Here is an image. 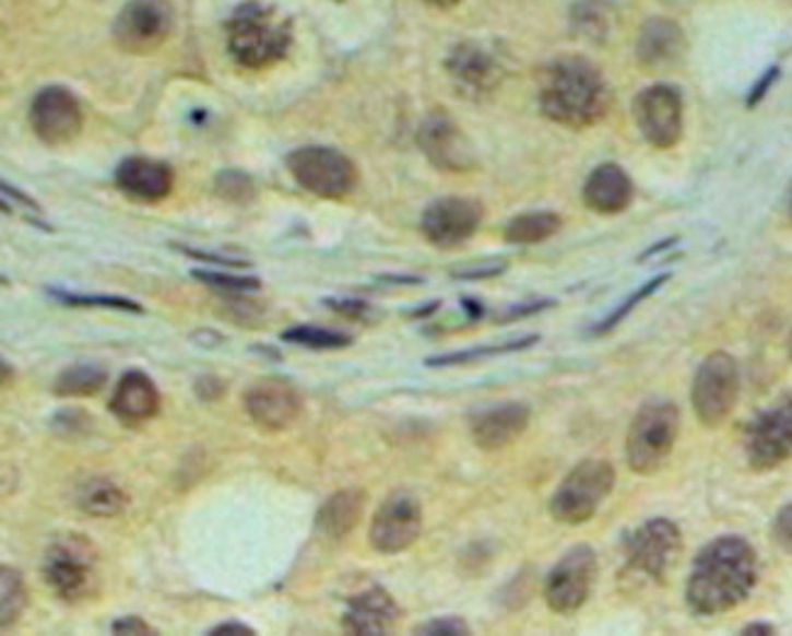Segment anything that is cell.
<instances>
[{
  "label": "cell",
  "mask_w": 792,
  "mask_h": 636,
  "mask_svg": "<svg viewBox=\"0 0 792 636\" xmlns=\"http://www.w3.org/2000/svg\"><path fill=\"white\" fill-rule=\"evenodd\" d=\"M758 578V558L748 539L724 534L705 544L693 561L685 588L688 605L705 617L724 614L748 598Z\"/></svg>",
  "instance_id": "6da1fadb"
},
{
  "label": "cell",
  "mask_w": 792,
  "mask_h": 636,
  "mask_svg": "<svg viewBox=\"0 0 792 636\" xmlns=\"http://www.w3.org/2000/svg\"><path fill=\"white\" fill-rule=\"evenodd\" d=\"M427 3L437 5V8H451V5H457L459 0H427Z\"/></svg>",
  "instance_id": "11a10c76"
},
{
  "label": "cell",
  "mask_w": 792,
  "mask_h": 636,
  "mask_svg": "<svg viewBox=\"0 0 792 636\" xmlns=\"http://www.w3.org/2000/svg\"><path fill=\"white\" fill-rule=\"evenodd\" d=\"M554 305H556V301H552V298L527 301V303H520V305L507 307V310H505L503 315L495 317V322H500V325H510V322H517V320H524V317H532V315H536V313L552 310Z\"/></svg>",
  "instance_id": "b9f144b4"
},
{
  "label": "cell",
  "mask_w": 792,
  "mask_h": 636,
  "mask_svg": "<svg viewBox=\"0 0 792 636\" xmlns=\"http://www.w3.org/2000/svg\"><path fill=\"white\" fill-rule=\"evenodd\" d=\"M612 93L593 61L578 55L548 61L539 79V110L568 130H586L605 118Z\"/></svg>",
  "instance_id": "7a4b0ae2"
},
{
  "label": "cell",
  "mask_w": 792,
  "mask_h": 636,
  "mask_svg": "<svg viewBox=\"0 0 792 636\" xmlns=\"http://www.w3.org/2000/svg\"><path fill=\"white\" fill-rule=\"evenodd\" d=\"M281 339L288 344L315 349V352H334V349H344L354 342L352 334L340 330H327V327H315V325L291 327V330H285L281 334Z\"/></svg>",
  "instance_id": "d6a6232c"
},
{
  "label": "cell",
  "mask_w": 792,
  "mask_h": 636,
  "mask_svg": "<svg viewBox=\"0 0 792 636\" xmlns=\"http://www.w3.org/2000/svg\"><path fill=\"white\" fill-rule=\"evenodd\" d=\"M685 32L669 17H649L637 37V59L641 67H671L685 55Z\"/></svg>",
  "instance_id": "cb8c5ba5"
},
{
  "label": "cell",
  "mask_w": 792,
  "mask_h": 636,
  "mask_svg": "<svg viewBox=\"0 0 792 636\" xmlns=\"http://www.w3.org/2000/svg\"><path fill=\"white\" fill-rule=\"evenodd\" d=\"M669 281H671V273H661V275H657V279H651V281L643 283L641 288L634 291L625 303L617 305L615 310H612V313L605 317V320H602V322L595 327L593 332H595V334H607V332L615 330V327H617L622 320H627V317H629V313L634 310V307H637L639 303H643L647 298H651V295L657 293V291H661L663 285L669 283Z\"/></svg>",
  "instance_id": "d590c367"
},
{
  "label": "cell",
  "mask_w": 792,
  "mask_h": 636,
  "mask_svg": "<svg viewBox=\"0 0 792 636\" xmlns=\"http://www.w3.org/2000/svg\"><path fill=\"white\" fill-rule=\"evenodd\" d=\"M562 215L554 210H536L515 215L505 227V239L510 244H539L552 239L562 229Z\"/></svg>",
  "instance_id": "83f0119b"
},
{
  "label": "cell",
  "mask_w": 792,
  "mask_h": 636,
  "mask_svg": "<svg viewBox=\"0 0 792 636\" xmlns=\"http://www.w3.org/2000/svg\"><path fill=\"white\" fill-rule=\"evenodd\" d=\"M634 120L643 140L657 150H671L683 137V95L669 83H653L634 98Z\"/></svg>",
  "instance_id": "5bb4252c"
},
{
  "label": "cell",
  "mask_w": 792,
  "mask_h": 636,
  "mask_svg": "<svg viewBox=\"0 0 792 636\" xmlns=\"http://www.w3.org/2000/svg\"><path fill=\"white\" fill-rule=\"evenodd\" d=\"M51 429H55L57 434H61V437H69V439L71 437H81V434H88L93 429V420L79 408L61 410V412H57L55 417H51Z\"/></svg>",
  "instance_id": "f35d334b"
},
{
  "label": "cell",
  "mask_w": 792,
  "mask_h": 636,
  "mask_svg": "<svg viewBox=\"0 0 792 636\" xmlns=\"http://www.w3.org/2000/svg\"><path fill=\"white\" fill-rule=\"evenodd\" d=\"M788 354H790V358H792V332H790V339H788Z\"/></svg>",
  "instance_id": "9f6ffc18"
},
{
  "label": "cell",
  "mask_w": 792,
  "mask_h": 636,
  "mask_svg": "<svg viewBox=\"0 0 792 636\" xmlns=\"http://www.w3.org/2000/svg\"><path fill=\"white\" fill-rule=\"evenodd\" d=\"M115 186L137 203H158L172 196V166L152 156H127L115 168Z\"/></svg>",
  "instance_id": "603a6c76"
},
{
  "label": "cell",
  "mask_w": 792,
  "mask_h": 636,
  "mask_svg": "<svg viewBox=\"0 0 792 636\" xmlns=\"http://www.w3.org/2000/svg\"><path fill=\"white\" fill-rule=\"evenodd\" d=\"M792 456V393L760 410L748 424L746 459L754 471H773Z\"/></svg>",
  "instance_id": "8fae6325"
},
{
  "label": "cell",
  "mask_w": 792,
  "mask_h": 636,
  "mask_svg": "<svg viewBox=\"0 0 792 636\" xmlns=\"http://www.w3.org/2000/svg\"><path fill=\"white\" fill-rule=\"evenodd\" d=\"M127 505L130 497L108 479H93L79 491V507L91 517H118Z\"/></svg>",
  "instance_id": "f1b7e54d"
},
{
  "label": "cell",
  "mask_w": 792,
  "mask_h": 636,
  "mask_svg": "<svg viewBox=\"0 0 792 636\" xmlns=\"http://www.w3.org/2000/svg\"><path fill=\"white\" fill-rule=\"evenodd\" d=\"M172 0H130L113 25L118 47L130 55H150L172 35Z\"/></svg>",
  "instance_id": "7c38bea8"
},
{
  "label": "cell",
  "mask_w": 792,
  "mask_h": 636,
  "mask_svg": "<svg viewBox=\"0 0 792 636\" xmlns=\"http://www.w3.org/2000/svg\"><path fill=\"white\" fill-rule=\"evenodd\" d=\"M570 25L580 37L602 42L610 35L612 8L607 0H578L570 10Z\"/></svg>",
  "instance_id": "f546056e"
},
{
  "label": "cell",
  "mask_w": 792,
  "mask_h": 636,
  "mask_svg": "<svg viewBox=\"0 0 792 636\" xmlns=\"http://www.w3.org/2000/svg\"><path fill=\"white\" fill-rule=\"evenodd\" d=\"M615 487V466L605 459H586L570 469L548 503L556 522L578 527L593 519L600 503Z\"/></svg>",
  "instance_id": "8992f818"
},
{
  "label": "cell",
  "mask_w": 792,
  "mask_h": 636,
  "mask_svg": "<svg viewBox=\"0 0 792 636\" xmlns=\"http://www.w3.org/2000/svg\"><path fill=\"white\" fill-rule=\"evenodd\" d=\"M461 305H463V310H466L469 313V317H471V320H478V317H483V305L481 303H475V301H471V298H463L461 301Z\"/></svg>",
  "instance_id": "f5cc1de1"
},
{
  "label": "cell",
  "mask_w": 792,
  "mask_h": 636,
  "mask_svg": "<svg viewBox=\"0 0 792 636\" xmlns=\"http://www.w3.org/2000/svg\"><path fill=\"white\" fill-rule=\"evenodd\" d=\"M247 415L257 427L267 432H283L295 424L303 412L298 388L283 378H263L253 384L245 396Z\"/></svg>",
  "instance_id": "ac0fdd59"
},
{
  "label": "cell",
  "mask_w": 792,
  "mask_h": 636,
  "mask_svg": "<svg viewBox=\"0 0 792 636\" xmlns=\"http://www.w3.org/2000/svg\"><path fill=\"white\" fill-rule=\"evenodd\" d=\"M483 222V205L473 198L447 196L422 212L419 229L437 249H453L466 244Z\"/></svg>",
  "instance_id": "2e32d148"
},
{
  "label": "cell",
  "mask_w": 792,
  "mask_h": 636,
  "mask_svg": "<svg viewBox=\"0 0 792 636\" xmlns=\"http://www.w3.org/2000/svg\"><path fill=\"white\" fill-rule=\"evenodd\" d=\"M110 632L113 634H120V636H146V634H158L154 627H150L142 617H137V614H127V617H120L115 620L110 624Z\"/></svg>",
  "instance_id": "f6af8a7d"
},
{
  "label": "cell",
  "mask_w": 792,
  "mask_h": 636,
  "mask_svg": "<svg viewBox=\"0 0 792 636\" xmlns=\"http://www.w3.org/2000/svg\"><path fill=\"white\" fill-rule=\"evenodd\" d=\"M196 393L203 400H217L225 396V384L217 376H203L196 384Z\"/></svg>",
  "instance_id": "c3c4849f"
},
{
  "label": "cell",
  "mask_w": 792,
  "mask_h": 636,
  "mask_svg": "<svg viewBox=\"0 0 792 636\" xmlns=\"http://www.w3.org/2000/svg\"><path fill=\"white\" fill-rule=\"evenodd\" d=\"M681 432V412L671 400H651L634 415L627 432V463L634 473L651 475L669 461Z\"/></svg>",
  "instance_id": "5b68a950"
},
{
  "label": "cell",
  "mask_w": 792,
  "mask_h": 636,
  "mask_svg": "<svg viewBox=\"0 0 792 636\" xmlns=\"http://www.w3.org/2000/svg\"><path fill=\"white\" fill-rule=\"evenodd\" d=\"M29 125L45 144L59 146L73 142L83 127L76 95L63 86L42 89L29 105Z\"/></svg>",
  "instance_id": "e0dca14e"
},
{
  "label": "cell",
  "mask_w": 792,
  "mask_h": 636,
  "mask_svg": "<svg viewBox=\"0 0 792 636\" xmlns=\"http://www.w3.org/2000/svg\"><path fill=\"white\" fill-rule=\"evenodd\" d=\"M400 608L386 588L371 586L346 600L342 629L354 636H383L395 629Z\"/></svg>",
  "instance_id": "44dd1931"
},
{
  "label": "cell",
  "mask_w": 792,
  "mask_h": 636,
  "mask_svg": "<svg viewBox=\"0 0 792 636\" xmlns=\"http://www.w3.org/2000/svg\"><path fill=\"white\" fill-rule=\"evenodd\" d=\"M675 242H678V237H671V239H665V242H659V244H653V247L651 249H647V251H643L641 254V257H639V261H647V259H651L653 257V254H657V251H665V249H669V247H673V244Z\"/></svg>",
  "instance_id": "816d5d0a"
},
{
  "label": "cell",
  "mask_w": 792,
  "mask_h": 636,
  "mask_svg": "<svg viewBox=\"0 0 792 636\" xmlns=\"http://www.w3.org/2000/svg\"><path fill=\"white\" fill-rule=\"evenodd\" d=\"M683 554V534L675 522L653 517L627 539V566L641 578L665 582Z\"/></svg>",
  "instance_id": "9c48e42d"
},
{
  "label": "cell",
  "mask_w": 792,
  "mask_h": 636,
  "mask_svg": "<svg viewBox=\"0 0 792 636\" xmlns=\"http://www.w3.org/2000/svg\"><path fill=\"white\" fill-rule=\"evenodd\" d=\"M42 576L51 592L69 605L93 598L101 588L95 544L81 534L55 539L42 561Z\"/></svg>",
  "instance_id": "277c9868"
},
{
  "label": "cell",
  "mask_w": 792,
  "mask_h": 636,
  "mask_svg": "<svg viewBox=\"0 0 792 636\" xmlns=\"http://www.w3.org/2000/svg\"><path fill=\"white\" fill-rule=\"evenodd\" d=\"M507 269V261H488V263H475V267H466V269H459L457 273H453V279H461V281H483V279H495V275L505 273Z\"/></svg>",
  "instance_id": "ee69618b"
},
{
  "label": "cell",
  "mask_w": 792,
  "mask_h": 636,
  "mask_svg": "<svg viewBox=\"0 0 792 636\" xmlns=\"http://www.w3.org/2000/svg\"><path fill=\"white\" fill-rule=\"evenodd\" d=\"M790 215H792V203H790Z\"/></svg>",
  "instance_id": "6f0895ef"
},
{
  "label": "cell",
  "mask_w": 792,
  "mask_h": 636,
  "mask_svg": "<svg viewBox=\"0 0 792 636\" xmlns=\"http://www.w3.org/2000/svg\"><path fill=\"white\" fill-rule=\"evenodd\" d=\"M208 636H257V629H251L245 622H222L217 627L208 629Z\"/></svg>",
  "instance_id": "681fc988"
},
{
  "label": "cell",
  "mask_w": 792,
  "mask_h": 636,
  "mask_svg": "<svg viewBox=\"0 0 792 636\" xmlns=\"http://www.w3.org/2000/svg\"><path fill=\"white\" fill-rule=\"evenodd\" d=\"M108 408L125 427H142L162 410V393L144 370L130 368L120 376Z\"/></svg>",
  "instance_id": "7402d4cb"
},
{
  "label": "cell",
  "mask_w": 792,
  "mask_h": 636,
  "mask_svg": "<svg viewBox=\"0 0 792 636\" xmlns=\"http://www.w3.org/2000/svg\"><path fill=\"white\" fill-rule=\"evenodd\" d=\"M324 305L330 307L332 313H336L340 317H344V320H352V322L371 325L380 317L376 307L362 298H327Z\"/></svg>",
  "instance_id": "74e56055"
},
{
  "label": "cell",
  "mask_w": 792,
  "mask_h": 636,
  "mask_svg": "<svg viewBox=\"0 0 792 636\" xmlns=\"http://www.w3.org/2000/svg\"><path fill=\"white\" fill-rule=\"evenodd\" d=\"M174 249L184 251L186 257H193V259H200V261H208V263H220V267H227V269H249V261H241V259H229V257H217V254H210V251H198V249H190V247H178V244H174Z\"/></svg>",
  "instance_id": "7dc6e473"
},
{
  "label": "cell",
  "mask_w": 792,
  "mask_h": 636,
  "mask_svg": "<svg viewBox=\"0 0 792 636\" xmlns=\"http://www.w3.org/2000/svg\"><path fill=\"white\" fill-rule=\"evenodd\" d=\"M539 342L536 334L530 337H520V339H510V342L503 344H490V346H475V349H461V352H451L444 356H432L427 358V366L432 368H441V366H459V364H473L481 362V358H490V356H503V354H515V352H524Z\"/></svg>",
  "instance_id": "4dcf8cb0"
},
{
  "label": "cell",
  "mask_w": 792,
  "mask_h": 636,
  "mask_svg": "<svg viewBox=\"0 0 792 636\" xmlns=\"http://www.w3.org/2000/svg\"><path fill=\"white\" fill-rule=\"evenodd\" d=\"M193 279L210 285L225 295H249L261 291V281L257 275H241V273H227V271H213V269H196Z\"/></svg>",
  "instance_id": "e575fe53"
},
{
  "label": "cell",
  "mask_w": 792,
  "mask_h": 636,
  "mask_svg": "<svg viewBox=\"0 0 792 636\" xmlns=\"http://www.w3.org/2000/svg\"><path fill=\"white\" fill-rule=\"evenodd\" d=\"M778 79H780V67H770V69L764 73V76H760V79L754 83V89L748 91V95H746V108H756V105H758L760 101H764L766 95L770 93V89L776 86V81H778Z\"/></svg>",
  "instance_id": "bcb514c9"
},
{
  "label": "cell",
  "mask_w": 792,
  "mask_h": 636,
  "mask_svg": "<svg viewBox=\"0 0 792 636\" xmlns=\"http://www.w3.org/2000/svg\"><path fill=\"white\" fill-rule=\"evenodd\" d=\"M598 578V556L590 544H576L556 561L544 580V600L556 614H574L586 605Z\"/></svg>",
  "instance_id": "30bf717a"
},
{
  "label": "cell",
  "mask_w": 792,
  "mask_h": 636,
  "mask_svg": "<svg viewBox=\"0 0 792 636\" xmlns=\"http://www.w3.org/2000/svg\"><path fill=\"white\" fill-rule=\"evenodd\" d=\"M108 386V370L98 364H73L57 376L51 393L57 398H93Z\"/></svg>",
  "instance_id": "4316f807"
},
{
  "label": "cell",
  "mask_w": 792,
  "mask_h": 636,
  "mask_svg": "<svg viewBox=\"0 0 792 636\" xmlns=\"http://www.w3.org/2000/svg\"><path fill=\"white\" fill-rule=\"evenodd\" d=\"M215 193L220 198L229 200V203H251L253 196H257V188H253V181L241 172H222L215 181Z\"/></svg>",
  "instance_id": "8d00e7d4"
},
{
  "label": "cell",
  "mask_w": 792,
  "mask_h": 636,
  "mask_svg": "<svg viewBox=\"0 0 792 636\" xmlns=\"http://www.w3.org/2000/svg\"><path fill=\"white\" fill-rule=\"evenodd\" d=\"M417 144L427 162L444 174H466L475 168L473 144L449 113H429L417 130Z\"/></svg>",
  "instance_id": "9a60e30c"
},
{
  "label": "cell",
  "mask_w": 792,
  "mask_h": 636,
  "mask_svg": "<svg viewBox=\"0 0 792 636\" xmlns=\"http://www.w3.org/2000/svg\"><path fill=\"white\" fill-rule=\"evenodd\" d=\"M415 634H425V636H466L471 634L466 620L461 617H435L429 622H422L419 627H415Z\"/></svg>",
  "instance_id": "60d3db41"
},
{
  "label": "cell",
  "mask_w": 792,
  "mask_h": 636,
  "mask_svg": "<svg viewBox=\"0 0 792 636\" xmlns=\"http://www.w3.org/2000/svg\"><path fill=\"white\" fill-rule=\"evenodd\" d=\"M695 417L707 429L720 427L732 415L738 400V366L726 352H712L697 366L690 390Z\"/></svg>",
  "instance_id": "52a82bcc"
},
{
  "label": "cell",
  "mask_w": 792,
  "mask_h": 636,
  "mask_svg": "<svg viewBox=\"0 0 792 636\" xmlns=\"http://www.w3.org/2000/svg\"><path fill=\"white\" fill-rule=\"evenodd\" d=\"M0 590H3V605H0V622L3 629L20 620V614L27 608V586L25 578L17 568L3 564L0 566Z\"/></svg>",
  "instance_id": "1f68e13d"
},
{
  "label": "cell",
  "mask_w": 792,
  "mask_h": 636,
  "mask_svg": "<svg viewBox=\"0 0 792 636\" xmlns=\"http://www.w3.org/2000/svg\"><path fill=\"white\" fill-rule=\"evenodd\" d=\"M439 307H441V303H439V301H432L429 305H425V307H417V310H412V313H410V317H429L432 313H437Z\"/></svg>",
  "instance_id": "db71d44e"
},
{
  "label": "cell",
  "mask_w": 792,
  "mask_h": 636,
  "mask_svg": "<svg viewBox=\"0 0 792 636\" xmlns=\"http://www.w3.org/2000/svg\"><path fill=\"white\" fill-rule=\"evenodd\" d=\"M295 184L317 198H344L358 181L352 158L332 146H300L285 156Z\"/></svg>",
  "instance_id": "ba28073f"
},
{
  "label": "cell",
  "mask_w": 792,
  "mask_h": 636,
  "mask_svg": "<svg viewBox=\"0 0 792 636\" xmlns=\"http://www.w3.org/2000/svg\"><path fill=\"white\" fill-rule=\"evenodd\" d=\"M447 71L453 86L466 98H485L498 89L503 79L500 63L475 42H461L451 49Z\"/></svg>",
  "instance_id": "ffe728a7"
},
{
  "label": "cell",
  "mask_w": 792,
  "mask_h": 636,
  "mask_svg": "<svg viewBox=\"0 0 792 636\" xmlns=\"http://www.w3.org/2000/svg\"><path fill=\"white\" fill-rule=\"evenodd\" d=\"M770 537H773V544L783 551V554L792 556V503H788L783 510L776 515Z\"/></svg>",
  "instance_id": "7bdbcfd3"
},
{
  "label": "cell",
  "mask_w": 792,
  "mask_h": 636,
  "mask_svg": "<svg viewBox=\"0 0 792 636\" xmlns=\"http://www.w3.org/2000/svg\"><path fill=\"white\" fill-rule=\"evenodd\" d=\"M47 293L61 305H71V307H103V310H118V313H132V315L144 313V307L140 303H134L130 298H120V295L73 293V291H61V288H49Z\"/></svg>",
  "instance_id": "836d02e7"
},
{
  "label": "cell",
  "mask_w": 792,
  "mask_h": 636,
  "mask_svg": "<svg viewBox=\"0 0 792 636\" xmlns=\"http://www.w3.org/2000/svg\"><path fill=\"white\" fill-rule=\"evenodd\" d=\"M291 23L271 5L247 0L227 20V47L239 67L267 69L288 55Z\"/></svg>",
  "instance_id": "3957f363"
},
{
  "label": "cell",
  "mask_w": 792,
  "mask_h": 636,
  "mask_svg": "<svg viewBox=\"0 0 792 636\" xmlns=\"http://www.w3.org/2000/svg\"><path fill=\"white\" fill-rule=\"evenodd\" d=\"M742 634L744 636H770V634H776V627L768 622H752V624H746Z\"/></svg>",
  "instance_id": "f907efd6"
},
{
  "label": "cell",
  "mask_w": 792,
  "mask_h": 636,
  "mask_svg": "<svg viewBox=\"0 0 792 636\" xmlns=\"http://www.w3.org/2000/svg\"><path fill=\"white\" fill-rule=\"evenodd\" d=\"M532 412L524 402H498V405L471 412L469 429L475 447L483 451H500L522 437L530 427Z\"/></svg>",
  "instance_id": "d6986e66"
},
{
  "label": "cell",
  "mask_w": 792,
  "mask_h": 636,
  "mask_svg": "<svg viewBox=\"0 0 792 636\" xmlns=\"http://www.w3.org/2000/svg\"><path fill=\"white\" fill-rule=\"evenodd\" d=\"M422 534V505L417 495L410 491H393L378 510L368 527V542L374 551L386 556L403 554Z\"/></svg>",
  "instance_id": "4fadbf2b"
},
{
  "label": "cell",
  "mask_w": 792,
  "mask_h": 636,
  "mask_svg": "<svg viewBox=\"0 0 792 636\" xmlns=\"http://www.w3.org/2000/svg\"><path fill=\"white\" fill-rule=\"evenodd\" d=\"M368 495L362 487H344V491L327 497L315 517V527L322 537L332 539V542H342L358 527L364 517Z\"/></svg>",
  "instance_id": "484cf974"
},
{
  "label": "cell",
  "mask_w": 792,
  "mask_h": 636,
  "mask_svg": "<svg viewBox=\"0 0 792 636\" xmlns=\"http://www.w3.org/2000/svg\"><path fill=\"white\" fill-rule=\"evenodd\" d=\"M3 203H13V215H23L29 225L49 229V225L42 220V210L35 203V200L27 198L25 193H20L17 188H10L8 184H3Z\"/></svg>",
  "instance_id": "ab89813d"
},
{
  "label": "cell",
  "mask_w": 792,
  "mask_h": 636,
  "mask_svg": "<svg viewBox=\"0 0 792 636\" xmlns=\"http://www.w3.org/2000/svg\"><path fill=\"white\" fill-rule=\"evenodd\" d=\"M634 198V184L625 168L617 164H602L588 176L583 186L586 205L598 215H617L627 210Z\"/></svg>",
  "instance_id": "d4e9b609"
}]
</instances>
